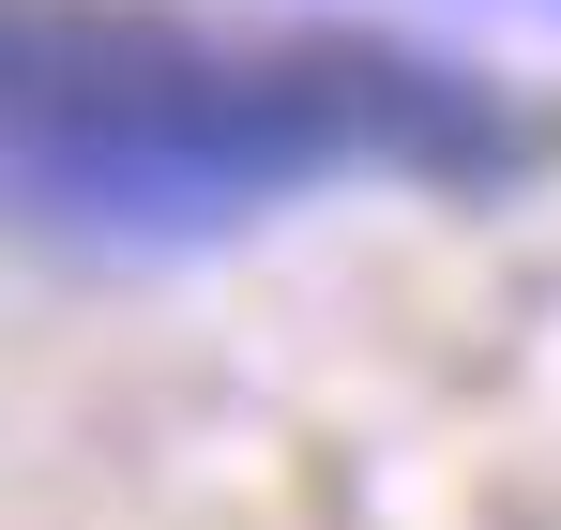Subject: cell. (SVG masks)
<instances>
[{
  "label": "cell",
  "mask_w": 561,
  "mask_h": 530,
  "mask_svg": "<svg viewBox=\"0 0 561 530\" xmlns=\"http://www.w3.org/2000/svg\"><path fill=\"white\" fill-rule=\"evenodd\" d=\"M516 106L365 31H213L137 0H0V228L228 243L334 182H501Z\"/></svg>",
  "instance_id": "obj_1"
}]
</instances>
